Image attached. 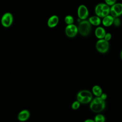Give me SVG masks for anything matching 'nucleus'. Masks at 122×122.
<instances>
[{
	"label": "nucleus",
	"instance_id": "1",
	"mask_svg": "<svg viewBox=\"0 0 122 122\" xmlns=\"http://www.w3.org/2000/svg\"><path fill=\"white\" fill-rule=\"evenodd\" d=\"M105 107V101L100 97H96L91 102L90 108L94 112H102Z\"/></svg>",
	"mask_w": 122,
	"mask_h": 122
},
{
	"label": "nucleus",
	"instance_id": "2",
	"mask_svg": "<svg viewBox=\"0 0 122 122\" xmlns=\"http://www.w3.org/2000/svg\"><path fill=\"white\" fill-rule=\"evenodd\" d=\"M92 93L88 90H81L77 94V100L81 103H88L92 101Z\"/></svg>",
	"mask_w": 122,
	"mask_h": 122
},
{
	"label": "nucleus",
	"instance_id": "3",
	"mask_svg": "<svg viewBox=\"0 0 122 122\" xmlns=\"http://www.w3.org/2000/svg\"><path fill=\"white\" fill-rule=\"evenodd\" d=\"M91 29V24L88 20H82L79 23L78 26V32L81 36H88L90 33Z\"/></svg>",
	"mask_w": 122,
	"mask_h": 122
},
{
	"label": "nucleus",
	"instance_id": "4",
	"mask_svg": "<svg viewBox=\"0 0 122 122\" xmlns=\"http://www.w3.org/2000/svg\"><path fill=\"white\" fill-rule=\"evenodd\" d=\"M96 48L98 51L102 53L107 52L109 49V41L104 39H99L96 43Z\"/></svg>",
	"mask_w": 122,
	"mask_h": 122
},
{
	"label": "nucleus",
	"instance_id": "5",
	"mask_svg": "<svg viewBox=\"0 0 122 122\" xmlns=\"http://www.w3.org/2000/svg\"><path fill=\"white\" fill-rule=\"evenodd\" d=\"M13 21V15L10 12L4 13L1 19V23L5 28L10 27L12 24Z\"/></svg>",
	"mask_w": 122,
	"mask_h": 122
},
{
	"label": "nucleus",
	"instance_id": "6",
	"mask_svg": "<svg viewBox=\"0 0 122 122\" xmlns=\"http://www.w3.org/2000/svg\"><path fill=\"white\" fill-rule=\"evenodd\" d=\"M122 14V3H116L110 8V15L113 17H119Z\"/></svg>",
	"mask_w": 122,
	"mask_h": 122
},
{
	"label": "nucleus",
	"instance_id": "7",
	"mask_svg": "<svg viewBox=\"0 0 122 122\" xmlns=\"http://www.w3.org/2000/svg\"><path fill=\"white\" fill-rule=\"evenodd\" d=\"M65 32L68 37H74L78 32V27L74 24L67 25L65 29Z\"/></svg>",
	"mask_w": 122,
	"mask_h": 122
},
{
	"label": "nucleus",
	"instance_id": "8",
	"mask_svg": "<svg viewBox=\"0 0 122 122\" xmlns=\"http://www.w3.org/2000/svg\"><path fill=\"white\" fill-rule=\"evenodd\" d=\"M77 14L79 18L81 20H86L89 16V10L84 5H81L77 10Z\"/></svg>",
	"mask_w": 122,
	"mask_h": 122
},
{
	"label": "nucleus",
	"instance_id": "9",
	"mask_svg": "<svg viewBox=\"0 0 122 122\" xmlns=\"http://www.w3.org/2000/svg\"><path fill=\"white\" fill-rule=\"evenodd\" d=\"M59 17L55 15L51 16L47 21V24L49 27L52 28L56 27L59 23Z\"/></svg>",
	"mask_w": 122,
	"mask_h": 122
},
{
	"label": "nucleus",
	"instance_id": "10",
	"mask_svg": "<svg viewBox=\"0 0 122 122\" xmlns=\"http://www.w3.org/2000/svg\"><path fill=\"white\" fill-rule=\"evenodd\" d=\"M30 116V113L29 111L27 110H23L19 113L18 119L20 121L24 122L29 118Z\"/></svg>",
	"mask_w": 122,
	"mask_h": 122
},
{
	"label": "nucleus",
	"instance_id": "11",
	"mask_svg": "<svg viewBox=\"0 0 122 122\" xmlns=\"http://www.w3.org/2000/svg\"><path fill=\"white\" fill-rule=\"evenodd\" d=\"M113 20L114 17H113L111 15H109L103 18L102 23L104 26L109 27L113 24Z\"/></svg>",
	"mask_w": 122,
	"mask_h": 122
},
{
	"label": "nucleus",
	"instance_id": "12",
	"mask_svg": "<svg viewBox=\"0 0 122 122\" xmlns=\"http://www.w3.org/2000/svg\"><path fill=\"white\" fill-rule=\"evenodd\" d=\"M106 33L104 29L102 27H97L95 30V36L99 39H103Z\"/></svg>",
	"mask_w": 122,
	"mask_h": 122
},
{
	"label": "nucleus",
	"instance_id": "13",
	"mask_svg": "<svg viewBox=\"0 0 122 122\" xmlns=\"http://www.w3.org/2000/svg\"><path fill=\"white\" fill-rule=\"evenodd\" d=\"M88 21L91 24V25L98 26H99L101 23V20L100 17H98L97 15L93 16L89 18Z\"/></svg>",
	"mask_w": 122,
	"mask_h": 122
},
{
	"label": "nucleus",
	"instance_id": "14",
	"mask_svg": "<svg viewBox=\"0 0 122 122\" xmlns=\"http://www.w3.org/2000/svg\"><path fill=\"white\" fill-rule=\"evenodd\" d=\"M110 14V7L106 3H102V12L101 18H103Z\"/></svg>",
	"mask_w": 122,
	"mask_h": 122
},
{
	"label": "nucleus",
	"instance_id": "15",
	"mask_svg": "<svg viewBox=\"0 0 122 122\" xmlns=\"http://www.w3.org/2000/svg\"><path fill=\"white\" fill-rule=\"evenodd\" d=\"M92 93L96 97H100L102 93V89L99 85H94L92 88Z\"/></svg>",
	"mask_w": 122,
	"mask_h": 122
},
{
	"label": "nucleus",
	"instance_id": "16",
	"mask_svg": "<svg viewBox=\"0 0 122 122\" xmlns=\"http://www.w3.org/2000/svg\"><path fill=\"white\" fill-rule=\"evenodd\" d=\"M102 12V3L98 4L95 8V13L96 15L101 18V14Z\"/></svg>",
	"mask_w": 122,
	"mask_h": 122
},
{
	"label": "nucleus",
	"instance_id": "17",
	"mask_svg": "<svg viewBox=\"0 0 122 122\" xmlns=\"http://www.w3.org/2000/svg\"><path fill=\"white\" fill-rule=\"evenodd\" d=\"M64 21L66 24H67V25L72 24H73L74 19L72 16L69 15H67L65 17Z\"/></svg>",
	"mask_w": 122,
	"mask_h": 122
},
{
	"label": "nucleus",
	"instance_id": "18",
	"mask_svg": "<svg viewBox=\"0 0 122 122\" xmlns=\"http://www.w3.org/2000/svg\"><path fill=\"white\" fill-rule=\"evenodd\" d=\"M94 120L95 122H104L105 119L102 114H98L95 116Z\"/></svg>",
	"mask_w": 122,
	"mask_h": 122
},
{
	"label": "nucleus",
	"instance_id": "19",
	"mask_svg": "<svg viewBox=\"0 0 122 122\" xmlns=\"http://www.w3.org/2000/svg\"><path fill=\"white\" fill-rule=\"evenodd\" d=\"M80 103H81L79 101H78L77 100L76 101L72 103V105H71L72 109H73V110H77V109H78L80 107Z\"/></svg>",
	"mask_w": 122,
	"mask_h": 122
},
{
	"label": "nucleus",
	"instance_id": "20",
	"mask_svg": "<svg viewBox=\"0 0 122 122\" xmlns=\"http://www.w3.org/2000/svg\"><path fill=\"white\" fill-rule=\"evenodd\" d=\"M121 21L120 19L118 17H116L114 18V20H113V24L116 27H119L121 25Z\"/></svg>",
	"mask_w": 122,
	"mask_h": 122
},
{
	"label": "nucleus",
	"instance_id": "21",
	"mask_svg": "<svg viewBox=\"0 0 122 122\" xmlns=\"http://www.w3.org/2000/svg\"><path fill=\"white\" fill-rule=\"evenodd\" d=\"M116 0H105V3L109 6H112L116 3Z\"/></svg>",
	"mask_w": 122,
	"mask_h": 122
},
{
	"label": "nucleus",
	"instance_id": "22",
	"mask_svg": "<svg viewBox=\"0 0 122 122\" xmlns=\"http://www.w3.org/2000/svg\"><path fill=\"white\" fill-rule=\"evenodd\" d=\"M111 38H112V34L108 32V33H106L103 39L106 41H109L111 39Z\"/></svg>",
	"mask_w": 122,
	"mask_h": 122
},
{
	"label": "nucleus",
	"instance_id": "23",
	"mask_svg": "<svg viewBox=\"0 0 122 122\" xmlns=\"http://www.w3.org/2000/svg\"><path fill=\"white\" fill-rule=\"evenodd\" d=\"M100 97L102 100H103L105 101V100H106V98H107V94H106V93H102V94H101V95Z\"/></svg>",
	"mask_w": 122,
	"mask_h": 122
},
{
	"label": "nucleus",
	"instance_id": "24",
	"mask_svg": "<svg viewBox=\"0 0 122 122\" xmlns=\"http://www.w3.org/2000/svg\"><path fill=\"white\" fill-rule=\"evenodd\" d=\"M84 122H95V121L93 120L89 119H87V120H85Z\"/></svg>",
	"mask_w": 122,
	"mask_h": 122
},
{
	"label": "nucleus",
	"instance_id": "25",
	"mask_svg": "<svg viewBox=\"0 0 122 122\" xmlns=\"http://www.w3.org/2000/svg\"><path fill=\"white\" fill-rule=\"evenodd\" d=\"M120 57H121V59L122 60V51H121V52L120 53Z\"/></svg>",
	"mask_w": 122,
	"mask_h": 122
}]
</instances>
